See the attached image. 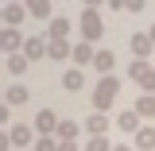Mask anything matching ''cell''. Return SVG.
<instances>
[{
	"instance_id": "6da1fadb",
	"label": "cell",
	"mask_w": 155,
	"mask_h": 151,
	"mask_svg": "<svg viewBox=\"0 0 155 151\" xmlns=\"http://www.w3.org/2000/svg\"><path fill=\"white\" fill-rule=\"evenodd\" d=\"M116 93H120V77L116 74L97 77V85H93V113H109L116 105Z\"/></svg>"
},
{
	"instance_id": "7a4b0ae2",
	"label": "cell",
	"mask_w": 155,
	"mask_h": 151,
	"mask_svg": "<svg viewBox=\"0 0 155 151\" xmlns=\"http://www.w3.org/2000/svg\"><path fill=\"white\" fill-rule=\"evenodd\" d=\"M78 31H81V39H85V43H97V39H101V31H105V23H101V12H97V8H81Z\"/></svg>"
},
{
	"instance_id": "3957f363",
	"label": "cell",
	"mask_w": 155,
	"mask_h": 151,
	"mask_svg": "<svg viewBox=\"0 0 155 151\" xmlns=\"http://www.w3.org/2000/svg\"><path fill=\"white\" fill-rule=\"evenodd\" d=\"M8 136H12V147H19V151L35 147V128H31V124H23V120L8 124Z\"/></svg>"
},
{
	"instance_id": "277c9868",
	"label": "cell",
	"mask_w": 155,
	"mask_h": 151,
	"mask_svg": "<svg viewBox=\"0 0 155 151\" xmlns=\"http://www.w3.org/2000/svg\"><path fill=\"white\" fill-rule=\"evenodd\" d=\"M58 124H62V116L54 109H39V116H35V132L39 136H58Z\"/></svg>"
},
{
	"instance_id": "5b68a950",
	"label": "cell",
	"mask_w": 155,
	"mask_h": 151,
	"mask_svg": "<svg viewBox=\"0 0 155 151\" xmlns=\"http://www.w3.org/2000/svg\"><path fill=\"white\" fill-rule=\"evenodd\" d=\"M27 16H31V12H27L23 0H8V4H4V27H19Z\"/></svg>"
},
{
	"instance_id": "8992f818",
	"label": "cell",
	"mask_w": 155,
	"mask_h": 151,
	"mask_svg": "<svg viewBox=\"0 0 155 151\" xmlns=\"http://www.w3.org/2000/svg\"><path fill=\"white\" fill-rule=\"evenodd\" d=\"M23 43H27V39L19 35V27H4V35H0L4 54H23Z\"/></svg>"
},
{
	"instance_id": "52a82bcc",
	"label": "cell",
	"mask_w": 155,
	"mask_h": 151,
	"mask_svg": "<svg viewBox=\"0 0 155 151\" xmlns=\"http://www.w3.org/2000/svg\"><path fill=\"white\" fill-rule=\"evenodd\" d=\"M27 101H31V89H27L23 81L8 85V93H4V105H8V109H19V105H27Z\"/></svg>"
},
{
	"instance_id": "ba28073f",
	"label": "cell",
	"mask_w": 155,
	"mask_h": 151,
	"mask_svg": "<svg viewBox=\"0 0 155 151\" xmlns=\"http://www.w3.org/2000/svg\"><path fill=\"white\" fill-rule=\"evenodd\" d=\"M23 54H27V58H51V39L31 35L27 43H23Z\"/></svg>"
},
{
	"instance_id": "9c48e42d",
	"label": "cell",
	"mask_w": 155,
	"mask_h": 151,
	"mask_svg": "<svg viewBox=\"0 0 155 151\" xmlns=\"http://www.w3.org/2000/svg\"><path fill=\"white\" fill-rule=\"evenodd\" d=\"M128 47H132L136 58H151V54H155V43H151V35H147V31H136Z\"/></svg>"
},
{
	"instance_id": "30bf717a",
	"label": "cell",
	"mask_w": 155,
	"mask_h": 151,
	"mask_svg": "<svg viewBox=\"0 0 155 151\" xmlns=\"http://www.w3.org/2000/svg\"><path fill=\"white\" fill-rule=\"evenodd\" d=\"M93 58H97V47H93V43H85V39H81V43L74 47V58H70V62H74L78 70H81V66H93Z\"/></svg>"
},
{
	"instance_id": "8fae6325",
	"label": "cell",
	"mask_w": 155,
	"mask_h": 151,
	"mask_svg": "<svg viewBox=\"0 0 155 151\" xmlns=\"http://www.w3.org/2000/svg\"><path fill=\"white\" fill-rule=\"evenodd\" d=\"M140 120H143V116L136 113V109H124V113L116 116V128H120V132H132V136H136V132H140V128H143Z\"/></svg>"
},
{
	"instance_id": "7c38bea8",
	"label": "cell",
	"mask_w": 155,
	"mask_h": 151,
	"mask_svg": "<svg viewBox=\"0 0 155 151\" xmlns=\"http://www.w3.org/2000/svg\"><path fill=\"white\" fill-rule=\"evenodd\" d=\"M93 70H97L101 77H109V74L116 70V54H113V51H97V58H93Z\"/></svg>"
},
{
	"instance_id": "4fadbf2b",
	"label": "cell",
	"mask_w": 155,
	"mask_h": 151,
	"mask_svg": "<svg viewBox=\"0 0 155 151\" xmlns=\"http://www.w3.org/2000/svg\"><path fill=\"white\" fill-rule=\"evenodd\" d=\"M62 89H70V93H81V89H85V74H81V70H66V74H62Z\"/></svg>"
},
{
	"instance_id": "5bb4252c",
	"label": "cell",
	"mask_w": 155,
	"mask_h": 151,
	"mask_svg": "<svg viewBox=\"0 0 155 151\" xmlns=\"http://www.w3.org/2000/svg\"><path fill=\"white\" fill-rule=\"evenodd\" d=\"M70 31H74V23H70L66 16H54V19H51V27H47V39H66Z\"/></svg>"
},
{
	"instance_id": "9a60e30c",
	"label": "cell",
	"mask_w": 155,
	"mask_h": 151,
	"mask_svg": "<svg viewBox=\"0 0 155 151\" xmlns=\"http://www.w3.org/2000/svg\"><path fill=\"white\" fill-rule=\"evenodd\" d=\"M105 132H109V116H105V113L85 116V136H105Z\"/></svg>"
},
{
	"instance_id": "2e32d148",
	"label": "cell",
	"mask_w": 155,
	"mask_h": 151,
	"mask_svg": "<svg viewBox=\"0 0 155 151\" xmlns=\"http://www.w3.org/2000/svg\"><path fill=\"white\" fill-rule=\"evenodd\" d=\"M136 151H155V124H143L136 132Z\"/></svg>"
},
{
	"instance_id": "e0dca14e",
	"label": "cell",
	"mask_w": 155,
	"mask_h": 151,
	"mask_svg": "<svg viewBox=\"0 0 155 151\" xmlns=\"http://www.w3.org/2000/svg\"><path fill=\"white\" fill-rule=\"evenodd\" d=\"M78 136H81V124H74V120L58 124V143H78Z\"/></svg>"
},
{
	"instance_id": "ac0fdd59",
	"label": "cell",
	"mask_w": 155,
	"mask_h": 151,
	"mask_svg": "<svg viewBox=\"0 0 155 151\" xmlns=\"http://www.w3.org/2000/svg\"><path fill=\"white\" fill-rule=\"evenodd\" d=\"M51 58L62 62V58H74V47L66 43V39H51Z\"/></svg>"
},
{
	"instance_id": "d6986e66",
	"label": "cell",
	"mask_w": 155,
	"mask_h": 151,
	"mask_svg": "<svg viewBox=\"0 0 155 151\" xmlns=\"http://www.w3.org/2000/svg\"><path fill=\"white\" fill-rule=\"evenodd\" d=\"M27 62H31L27 54H8V74H12V77H23V74H27Z\"/></svg>"
},
{
	"instance_id": "ffe728a7",
	"label": "cell",
	"mask_w": 155,
	"mask_h": 151,
	"mask_svg": "<svg viewBox=\"0 0 155 151\" xmlns=\"http://www.w3.org/2000/svg\"><path fill=\"white\" fill-rule=\"evenodd\" d=\"M136 113L147 116V120H155V93H140V101H136Z\"/></svg>"
},
{
	"instance_id": "44dd1931",
	"label": "cell",
	"mask_w": 155,
	"mask_h": 151,
	"mask_svg": "<svg viewBox=\"0 0 155 151\" xmlns=\"http://www.w3.org/2000/svg\"><path fill=\"white\" fill-rule=\"evenodd\" d=\"M23 4L35 19H51V0H23Z\"/></svg>"
},
{
	"instance_id": "7402d4cb",
	"label": "cell",
	"mask_w": 155,
	"mask_h": 151,
	"mask_svg": "<svg viewBox=\"0 0 155 151\" xmlns=\"http://www.w3.org/2000/svg\"><path fill=\"white\" fill-rule=\"evenodd\" d=\"M147 74H151V66H147V58H132V66H128V77H132V81H143Z\"/></svg>"
},
{
	"instance_id": "603a6c76",
	"label": "cell",
	"mask_w": 155,
	"mask_h": 151,
	"mask_svg": "<svg viewBox=\"0 0 155 151\" xmlns=\"http://www.w3.org/2000/svg\"><path fill=\"white\" fill-rule=\"evenodd\" d=\"M85 151H113L109 136H85Z\"/></svg>"
},
{
	"instance_id": "cb8c5ba5",
	"label": "cell",
	"mask_w": 155,
	"mask_h": 151,
	"mask_svg": "<svg viewBox=\"0 0 155 151\" xmlns=\"http://www.w3.org/2000/svg\"><path fill=\"white\" fill-rule=\"evenodd\" d=\"M31 151H62V143H58V136H39Z\"/></svg>"
},
{
	"instance_id": "d4e9b609",
	"label": "cell",
	"mask_w": 155,
	"mask_h": 151,
	"mask_svg": "<svg viewBox=\"0 0 155 151\" xmlns=\"http://www.w3.org/2000/svg\"><path fill=\"white\" fill-rule=\"evenodd\" d=\"M140 89H143V93H155V66H151V74L140 81Z\"/></svg>"
},
{
	"instance_id": "484cf974",
	"label": "cell",
	"mask_w": 155,
	"mask_h": 151,
	"mask_svg": "<svg viewBox=\"0 0 155 151\" xmlns=\"http://www.w3.org/2000/svg\"><path fill=\"white\" fill-rule=\"evenodd\" d=\"M124 8H128V12H143V8H147V0H124Z\"/></svg>"
},
{
	"instance_id": "4316f807",
	"label": "cell",
	"mask_w": 155,
	"mask_h": 151,
	"mask_svg": "<svg viewBox=\"0 0 155 151\" xmlns=\"http://www.w3.org/2000/svg\"><path fill=\"white\" fill-rule=\"evenodd\" d=\"M105 4H109L113 12H120V8H124V0H105Z\"/></svg>"
},
{
	"instance_id": "83f0119b",
	"label": "cell",
	"mask_w": 155,
	"mask_h": 151,
	"mask_svg": "<svg viewBox=\"0 0 155 151\" xmlns=\"http://www.w3.org/2000/svg\"><path fill=\"white\" fill-rule=\"evenodd\" d=\"M113 151H136V147H128V143H116V147Z\"/></svg>"
},
{
	"instance_id": "f1b7e54d",
	"label": "cell",
	"mask_w": 155,
	"mask_h": 151,
	"mask_svg": "<svg viewBox=\"0 0 155 151\" xmlns=\"http://www.w3.org/2000/svg\"><path fill=\"white\" fill-rule=\"evenodd\" d=\"M97 4H101V0H85V8H97Z\"/></svg>"
},
{
	"instance_id": "f546056e",
	"label": "cell",
	"mask_w": 155,
	"mask_h": 151,
	"mask_svg": "<svg viewBox=\"0 0 155 151\" xmlns=\"http://www.w3.org/2000/svg\"><path fill=\"white\" fill-rule=\"evenodd\" d=\"M147 35H151V43H155V23H151V31H147Z\"/></svg>"
}]
</instances>
